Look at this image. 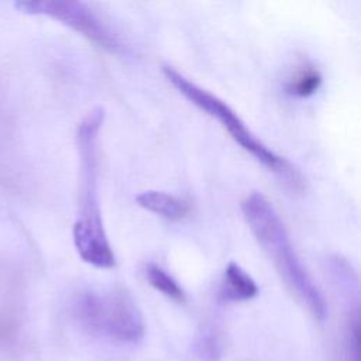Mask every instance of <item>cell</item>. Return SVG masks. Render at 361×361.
Returning a JSON list of instances; mask_svg holds the SVG:
<instances>
[{
	"label": "cell",
	"instance_id": "1",
	"mask_svg": "<svg viewBox=\"0 0 361 361\" xmlns=\"http://www.w3.org/2000/svg\"><path fill=\"white\" fill-rule=\"evenodd\" d=\"M241 212L250 231L289 292L313 319L324 320L326 300L296 254L288 230L272 203L261 192H251L243 199Z\"/></svg>",
	"mask_w": 361,
	"mask_h": 361
},
{
	"label": "cell",
	"instance_id": "11",
	"mask_svg": "<svg viewBox=\"0 0 361 361\" xmlns=\"http://www.w3.org/2000/svg\"><path fill=\"white\" fill-rule=\"evenodd\" d=\"M347 354L350 361H360V324L358 317L355 316L348 331L347 340Z\"/></svg>",
	"mask_w": 361,
	"mask_h": 361
},
{
	"label": "cell",
	"instance_id": "7",
	"mask_svg": "<svg viewBox=\"0 0 361 361\" xmlns=\"http://www.w3.org/2000/svg\"><path fill=\"white\" fill-rule=\"evenodd\" d=\"M223 292L227 299L241 302L255 298L258 295V286L245 269L231 261L224 269Z\"/></svg>",
	"mask_w": 361,
	"mask_h": 361
},
{
	"label": "cell",
	"instance_id": "2",
	"mask_svg": "<svg viewBox=\"0 0 361 361\" xmlns=\"http://www.w3.org/2000/svg\"><path fill=\"white\" fill-rule=\"evenodd\" d=\"M104 113L97 107L78 126L76 147L80 164L79 213L73 224V244L80 258L96 268H113L116 255L104 231L99 206V133Z\"/></svg>",
	"mask_w": 361,
	"mask_h": 361
},
{
	"label": "cell",
	"instance_id": "8",
	"mask_svg": "<svg viewBox=\"0 0 361 361\" xmlns=\"http://www.w3.org/2000/svg\"><path fill=\"white\" fill-rule=\"evenodd\" d=\"M322 85V73L312 63L299 65L286 82V92L296 97H309Z\"/></svg>",
	"mask_w": 361,
	"mask_h": 361
},
{
	"label": "cell",
	"instance_id": "3",
	"mask_svg": "<svg viewBox=\"0 0 361 361\" xmlns=\"http://www.w3.org/2000/svg\"><path fill=\"white\" fill-rule=\"evenodd\" d=\"M161 71L166 80L192 104L200 109L203 113L214 118L223 130L238 144L247 154H250L257 162L265 166L268 171L282 179V182L293 190H302L305 179L302 173L283 157L272 151L264 144L235 113V110L219 96L213 94L207 89L196 85L188 79L183 73L176 71L171 65H162Z\"/></svg>",
	"mask_w": 361,
	"mask_h": 361
},
{
	"label": "cell",
	"instance_id": "9",
	"mask_svg": "<svg viewBox=\"0 0 361 361\" xmlns=\"http://www.w3.org/2000/svg\"><path fill=\"white\" fill-rule=\"evenodd\" d=\"M145 276L154 289H157L171 300L178 303H183L186 300V293L178 283V281L159 265L148 264L145 268Z\"/></svg>",
	"mask_w": 361,
	"mask_h": 361
},
{
	"label": "cell",
	"instance_id": "4",
	"mask_svg": "<svg viewBox=\"0 0 361 361\" xmlns=\"http://www.w3.org/2000/svg\"><path fill=\"white\" fill-rule=\"evenodd\" d=\"M73 313L87 331L117 343L135 344L145 331L142 313L124 289L82 292L73 302Z\"/></svg>",
	"mask_w": 361,
	"mask_h": 361
},
{
	"label": "cell",
	"instance_id": "6",
	"mask_svg": "<svg viewBox=\"0 0 361 361\" xmlns=\"http://www.w3.org/2000/svg\"><path fill=\"white\" fill-rule=\"evenodd\" d=\"M135 202L140 207L169 221H182L192 213L188 200L162 190H144L137 195Z\"/></svg>",
	"mask_w": 361,
	"mask_h": 361
},
{
	"label": "cell",
	"instance_id": "10",
	"mask_svg": "<svg viewBox=\"0 0 361 361\" xmlns=\"http://www.w3.org/2000/svg\"><path fill=\"white\" fill-rule=\"evenodd\" d=\"M18 337V319L10 306L0 305V355L10 354Z\"/></svg>",
	"mask_w": 361,
	"mask_h": 361
},
{
	"label": "cell",
	"instance_id": "5",
	"mask_svg": "<svg viewBox=\"0 0 361 361\" xmlns=\"http://www.w3.org/2000/svg\"><path fill=\"white\" fill-rule=\"evenodd\" d=\"M16 7L28 14L47 16L71 27L99 48L110 54H121L123 44L110 25L86 3L75 0L20 1Z\"/></svg>",
	"mask_w": 361,
	"mask_h": 361
}]
</instances>
